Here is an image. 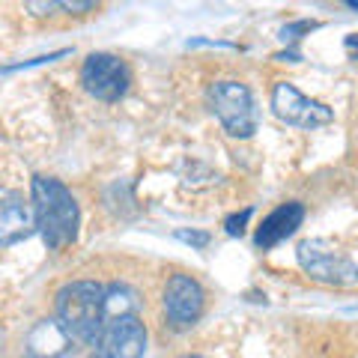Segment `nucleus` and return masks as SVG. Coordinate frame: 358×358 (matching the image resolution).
<instances>
[{
  "instance_id": "1",
  "label": "nucleus",
  "mask_w": 358,
  "mask_h": 358,
  "mask_svg": "<svg viewBox=\"0 0 358 358\" xmlns=\"http://www.w3.org/2000/svg\"><path fill=\"white\" fill-rule=\"evenodd\" d=\"M33 224L51 251L72 245L78 236V203L72 192L51 176H33Z\"/></svg>"
},
{
  "instance_id": "2",
  "label": "nucleus",
  "mask_w": 358,
  "mask_h": 358,
  "mask_svg": "<svg viewBox=\"0 0 358 358\" xmlns=\"http://www.w3.org/2000/svg\"><path fill=\"white\" fill-rule=\"evenodd\" d=\"M57 326L66 338L96 343L102 331L108 310H105V287L96 281H72L57 293Z\"/></svg>"
},
{
  "instance_id": "3",
  "label": "nucleus",
  "mask_w": 358,
  "mask_h": 358,
  "mask_svg": "<svg viewBox=\"0 0 358 358\" xmlns=\"http://www.w3.org/2000/svg\"><path fill=\"white\" fill-rule=\"evenodd\" d=\"M209 108L230 138H251L257 131V108L251 90L239 81H218L209 87Z\"/></svg>"
},
{
  "instance_id": "4",
  "label": "nucleus",
  "mask_w": 358,
  "mask_h": 358,
  "mask_svg": "<svg viewBox=\"0 0 358 358\" xmlns=\"http://www.w3.org/2000/svg\"><path fill=\"white\" fill-rule=\"evenodd\" d=\"M296 257H299V266L320 284H329V287L358 284V266L326 239H305L296 248Z\"/></svg>"
},
{
  "instance_id": "5",
  "label": "nucleus",
  "mask_w": 358,
  "mask_h": 358,
  "mask_svg": "<svg viewBox=\"0 0 358 358\" xmlns=\"http://www.w3.org/2000/svg\"><path fill=\"white\" fill-rule=\"evenodd\" d=\"M143 352H147V329L138 313L110 317L93 346V358H143Z\"/></svg>"
},
{
  "instance_id": "6",
  "label": "nucleus",
  "mask_w": 358,
  "mask_h": 358,
  "mask_svg": "<svg viewBox=\"0 0 358 358\" xmlns=\"http://www.w3.org/2000/svg\"><path fill=\"white\" fill-rule=\"evenodd\" d=\"M81 84L99 102H117V99L126 96L131 72L126 60L114 57V54H90L81 66Z\"/></svg>"
},
{
  "instance_id": "7",
  "label": "nucleus",
  "mask_w": 358,
  "mask_h": 358,
  "mask_svg": "<svg viewBox=\"0 0 358 358\" xmlns=\"http://www.w3.org/2000/svg\"><path fill=\"white\" fill-rule=\"evenodd\" d=\"M272 110L278 120L289 122V126H299V129H317V126H326V122L334 120L331 108L317 102V99H308L301 90H296L293 84H275L272 90Z\"/></svg>"
},
{
  "instance_id": "8",
  "label": "nucleus",
  "mask_w": 358,
  "mask_h": 358,
  "mask_svg": "<svg viewBox=\"0 0 358 358\" xmlns=\"http://www.w3.org/2000/svg\"><path fill=\"white\" fill-rule=\"evenodd\" d=\"M206 296L192 275H173L164 287V313L173 329H188L194 326L203 313Z\"/></svg>"
},
{
  "instance_id": "9",
  "label": "nucleus",
  "mask_w": 358,
  "mask_h": 358,
  "mask_svg": "<svg viewBox=\"0 0 358 358\" xmlns=\"http://www.w3.org/2000/svg\"><path fill=\"white\" fill-rule=\"evenodd\" d=\"M301 221H305V206L296 203V200H293V203H281L275 212H268V215L263 218V224L257 227V236H254L257 248H263V251L275 248L278 242H284L287 236H293Z\"/></svg>"
},
{
  "instance_id": "10",
  "label": "nucleus",
  "mask_w": 358,
  "mask_h": 358,
  "mask_svg": "<svg viewBox=\"0 0 358 358\" xmlns=\"http://www.w3.org/2000/svg\"><path fill=\"white\" fill-rule=\"evenodd\" d=\"M33 230V209L15 192H0V245H15Z\"/></svg>"
},
{
  "instance_id": "11",
  "label": "nucleus",
  "mask_w": 358,
  "mask_h": 358,
  "mask_svg": "<svg viewBox=\"0 0 358 358\" xmlns=\"http://www.w3.org/2000/svg\"><path fill=\"white\" fill-rule=\"evenodd\" d=\"M248 218H251V209H242V212H236V215H230L227 221H224V230H227L230 236H242Z\"/></svg>"
},
{
  "instance_id": "12",
  "label": "nucleus",
  "mask_w": 358,
  "mask_h": 358,
  "mask_svg": "<svg viewBox=\"0 0 358 358\" xmlns=\"http://www.w3.org/2000/svg\"><path fill=\"white\" fill-rule=\"evenodd\" d=\"M176 239H182L188 245H194V248H206L209 245V233H197V230H179Z\"/></svg>"
},
{
  "instance_id": "13",
  "label": "nucleus",
  "mask_w": 358,
  "mask_h": 358,
  "mask_svg": "<svg viewBox=\"0 0 358 358\" xmlns=\"http://www.w3.org/2000/svg\"><path fill=\"white\" fill-rule=\"evenodd\" d=\"M317 24L313 21H296V24H287L284 30H281V39H296L299 33H308V30H313Z\"/></svg>"
},
{
  "instance_id": "14",
  "label": "nucleus",
  "mask_w": 358,
  "mask_h": 358,
  "mask_svg": "<svg viewBox=\"0 0 358 358\" xmlns=\"http://www.w3.org/2000/svg\"><path fill=\"white\" fill-rule=\"evenodd\" d=\"M60 9H69V13H81V9H84V13H87V9H96V3H57Z\"/></svg>"
},
{
  "instance_id": "15",
  "label": "nucleus",
  "mask_w": 358,
  "mask_h": 358,
  "mask_svg": "<svg viewBox=\"0 0 358 358\" xmlns=\"http://www.w3.org/2000/svg\"><path fill=\"white\" fill-rule=\"evenodd\" d=\"M346 6H350V9H358V0H346Z\"/></svg>"
},
{
  "instance_id": "16",
  "label": "nucleus",
  "mask_w": 358,
  "mask_h": 358,
  "mask_svg": "<svg viewBox=\"0 0 358 358\" xmlns=\"http://www.w3.org/2000/svg\"><path fill=\"white\" fill-rule=\"evenodd\" d=\"M179 358H203V355H179Z\"/></svg>"
},
{
  "instance_id": "17",
  "label": "nucleus",
  "mask_w": 358,
  "mask_h": 358,
  "mask_svg": "<svg viewBox=\"0 0 358 358\" xmlns=\"http://www.w3.org/2000/svg\"><path fill=\"white\" fill-rule=\"evenodd\" d=\"M0 343H3V331H0Z\"/></svg>"
}]
</instances>
